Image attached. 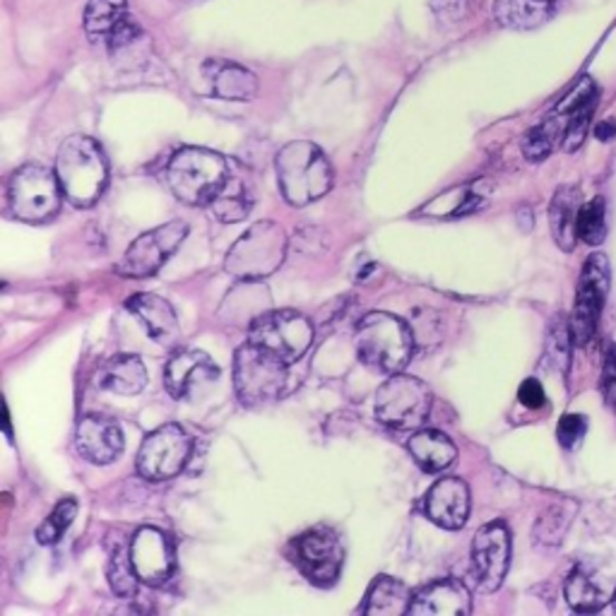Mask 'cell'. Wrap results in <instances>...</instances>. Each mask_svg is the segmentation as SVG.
I'll list each match as a JSON object with an SVG mask.
<instances>
[{"instance_id": "7", "label": "cell", "mask_w": 616, "mask_h": 616, "mask_svg": "<svg viewBox=\"0 0 616 616\" xmlns=\"http://www.w3.org/2000/svg\"><path fill=\"white\" fill-rule=\"evenodd\" d=\"M63 195L56 172L41 167V164H27L10 176L8 209L12 217L39 224L51 219L61 209Z\"/></svg>"}, {"instance_id": "6", "label": "cell", "mask_w": 616, "mask_h": 616, "mask_svg": "<svg viewBox=\"0 0 616 616\" xmlns=\"http://www.w3.org/2000/svg\"><path fill=\"white\" fill-rule=\"evenodd\" d=\"M290 383V364L280 362L258 344L246 342L234 356V385L236 395L246 408L275 402L284 395Z\"/></svg>"}, {"instance_id": "28", "label": "cell", "mask_w": 616, "mask_h": 616, "mask_svg": "<svg viewBox=\"0 0 616 616\" xmlns=\"http://www.w3.org/2000/svg\"><path fill=\"white\" fill-rule=\"evenodd\" d=\"M410 603H412V595L408 590V585L390 576H381L371 585L369 597L364 603V612L373 616H400V614H408Z\"/></svg>"}, {"instance_id": "39", "label": "cell", "mask_w": 616, "mask_h": 616, "mask_svg": "<svg viewBox=\"0 0 616 616\" xmlns=\"http://www.w3.org/2000/svg\"><path fill=\"white\" fill-rule=\"evenodd\" d=\"M518 398H520V402H522L528 410H539V408H542V404L547 402L542 385H539V381H535V379L522 381V385H520V390H518Z\"/></svg>"}, {"instance_id": "4", "label": "cell", "mask_w": 616, "mask_h": 616, "mask_svg": "<svg viewBox=\"0 0 616 616\" xmlns=\"http://www.w3.org/2000/svg\"><path fill=\"white\" fill-rule=\"evenodd\" d=\"M227 176L229 162L205 147L178 149L167 167V178L176 198L198 207H207Z\"/></svg>"}, {"instance_id": "13", "label": "cell", "mask_w": 616, "mask_h": 616, "mask_svg": "<svg viewBox=\"0 0 616 616\" xmlns=\"http://www.w3.org/2000/svg\"><path fill=\"white\" fill-rule=\"evenodd\" d=\"M290 559L302 570V576L313 585L327 588L340 578L344 564V549L335 530L313 528L292 539Z\"/></svg>"}, {"instance_id": "37", "label": "cell", "mask_w": 616, "mask_h": 616, "mask_svg": "<svg viewBox=\"0 0 616 616\" xmlns=\"http://www.w3.org/2000/svg\"><path fill=\"white\" fill-rule=\"evenodd\" d=\"M433 14L443 22H458L470 12L472 0H429Z\"/></svg>"}, {"instance_id": "21", "label": "cell", "mask_w": 616, "mask_h": 616, "mask_svg": "<svg viewBox=\"0 0 616 616\" xmlns=\"http://www.w3.org/2000/svg\"><path fill=\"white\" fill-rule=\"evenodd\" d=\"M126 309L138 319L145 330L162 348H174L182 330H178V319L167 299L157 294H135L126 302Z\"/></svg>"}, {"instance_id": "5", "label": "cell", "mask_w": 616, "mask_h": 616, "mask_svg": "<svg viewBox=\"0 0 616 616\" xmlns=\"http://www.w3.org/2000/svg\"><path fill=\"white\" fill-rule=\"evenodd\" d=\"M290 238L277 222H255L227 253L224 270L242 280H261L273 275L287 258Z\"/></svg>"}, {"instance_id": "30", "label": "cell", "mask_w": 616, "mask_h": 616, "mask_svg": "<svg viewBox=\"0 0 616 616\" xmlns=\"http://www.w3.org/2000/svg\"><path fill=\"white\" fill-rule=\"evenodd\" d=\"M564 593H566L570 609L583 612V614L599 612L609 603V593L605 588H599L597 580L580 568L574 570V574L566 578Z\"/></svg>"}, {"instance_id": "22", "label": "cell", "mask_w": 616, "mask_h": 616, "mask_svg": "<svg viewBox=\"0 0 616 616\" xmlns=\"http://www.w3.org/2000/svg\"><path fill=\"white\" fill-rule=\"evenodd\" d=\"M213 95L227 101H251L258 95V78L248 68L232 61H207L203 66Z\"/></svg>"}, {"instance_id": "20", "label": "cell", "mask_w": 616, "mask_h": 616, "mask_svg": "<svg viewBox=\"0 0 616 616\" xmlns=\"http://www.w3.org/2000/svg\"><path fill=\"white\" fill-rule=\"evenodd\" d=\"M75 446L85 460L109 465L124 453V431L114 419L85 417L78 424V433H75Z\"/></svg>"}, {"instance_id": "9", "label": "cell", "mask_w": 616, "mask_h": 616, "mask_svg": "<svg viewBox=\"0 0 616 616\" xmlns=\"http://www.w3.org/2000/svg\"><path fill=\"white\" fill-rule=\"evenodd\" d=\"M431 412V390L408 373H390L375 393V417L390 429H419Z\"/></svg>"}, {"instance_id": "2", "label": "cell", "mask_w": 616, "mask_h": 616, "mask_svg": "<svg viewBox=\"0 0 616 616\" xmlns=\"http://www.w3.org/2000/svg\"><path fill=\"white\" fill-rule=\"evenodd\" d=\"M277 182L282 198L294 207H304L333 188V167L321 147L313 143L296 140L284 145L275 159Z\"/></svg>"}, {"instance_id": "35", "label": "cell", "mask_w": 616, "mask_h": 616, "mask_svg": "<svg viewBox=\"0 0 616 616\" xmlns=\"http://www.w3.org/2000/svg\"><path fill=\"white\" fill-rule=\"evenodd\" d=\"M595 101L597 99L583 104V107H578L574 114H568V124H566V133H564V149H566V153H576V149L583 145L585 135H588Z\"/></svg>"}, {"instance_id": "16", "label": "cell", "mask_w": 616, "mask_h": 616, "mask_svg": "<svg viewBox=\"0 0 616 616\" xmlns=\"http://www.w3.org/2000/svg\"><path fill=\"white\" fill-rule=\"evenodd\" d=\"M130 559L135 574L147 585L167 583L176 570V554L172 539L157 528H140L130 542Z\"/></svg>"}, {"instance_id": "32", "label": "cell", "mask_w": 616, "mask_h": 616, "mask_svg": "<svg viewBox=\"0 0 616 616\" xmlns=\"http://www.w3.org/2000/svg\"><path fill=\"white\" fill-rule=\"evenodd\" d=\"M576 234L580 242L588 246H599L607 236V215H605V201L593 198L578 209L576 219Z\"/></svg>"}, {"instance_id": "11", "label": "cell", "mask_w": 616, "mask_h": 616, "mask_svg": "<svg viewBox=\"0 0 616 616\" xmlns=\"http://www.w3.org/2000/svg\"><path fill=\"white\" fill-rule=\"evenodd\" d=\"M193 441L184 427L164 424L147 436L138 453V475L147 482H167L182 475L190 460Z\"/></svg>"}, {"instance_id": "25", "label": "cell", "mask_w": 616, "mask_h": 616, "mask_svg": "<svg viewBox=\"0 0 616 616\" xmlns=\"http://www.w3.org/2000/svg\"><path fill=\"white\" fill-rule=\"evenodd\" d=\"M99 383L116 395H138L147 385V371L135 354H118L101 369Z\"/></svg>"}, {"instance_id": "1", "label": "cell", "mask_w": 616, "mask_h": 616, "mask_svg": "<svg viewBox=\"0 0 616 616\" xmlns=\"http://www.w3.org/2000/svg\"><path fill=\"white\" fill-rule=\"evenodd\" d=\"M56 176L75 207H92L109 182V162L97 140L70 135L58 149Z\"/></svg>"}, {"instance_id": "8", "label": "cell", "mask_w": 616, "mask_h": 616, "mask_svg": "<svg viewBox=\"0 0 616 616\" xmlns=\"http://www.w3.org/2000/svg\"><path fill=\"white\" fill-rule=\"evenodd\" d=\"M248 342L273 354L284 364H294L313 344V325L299 311H265L248 325Z\"/></svg>"}, {"instance_id": "34", "label": "cell", "mask_w": 616, "mask_h": 616, "mask_svg": "<svg viewBox=\"0 0 616 616\" xmlns=\"http://www.w3.org/2000/svg\"><path fill=\"white\" fill-rule=\"evenodd\" d=\"M570 514H574V510H570ZM568 516H564V503L559 506H551L547 508V514L537 520L535 525V537H537V542H542V545H559L561 542V537L568 528Z\"/></svg>"}, {"instance_id": "29", "label": "cell", "mask_w": 616, "mask_h": 616, "mask_svg": "<svg viewBox=\"0 0 616 616\" xmlns=\"http://www.w3.org/2000/svg\"><path fill=\"white\" fill-rule=\"evenodd\" d=\"M566 118L561 114L551 111L542 124L528 130V135L522 138V155L528 162H542L551 155V149L556 143L564 140L566 133Z\"/></svg>"}, {"instance_id": "33", "label": "cell", "mask_w": 616, "mask_h": 616, "mask_svg": "<svg viewBox=\"0 0 616 616\" xmlns=\"http://www.w3.org/2000/svg\"><path fill=\"white\" fill-rule=\"evenodd\" d=\"M78 518V501L75 499H63L58 503L49 518L41 522V528L37 530V542L39 545H56L61 542L66 530L72 525V520Z\"/></svg>"}, {"instance_id": "38", "label": "cell", "mask_w": 616, "mask_h": 616, "mask_svg": "<svg viewBox=\"0 0 616 616\" xmlns=\"http://www.w3.org/2000/svg\"><path fill=\"white\" fill-rule=\"evenodd\" d=\"M603 395L605 400L616 410V344L609 350L605 359V371H603Z\"/></svg>"}, {"instance_id": "36", "label": "cell", "mask_w": 616, "mask_h": 616, "mask_svg": "<svg viewBox=\"0 0 616 616\" xmlns=\"http://www.w3.org/2000/svg\"><path fill=\"white\" fill-rule=\"evenodd\" d=\"M585 431H588V419L583 414H566L556 427V439L564 448H576L583 441Z\"/></svg>"}, {"instance_id": "41", "label": "cell", "mask_w": 616, "mask_h": 616, "mask_svg": "<svg viewBox=\"0 0 616 616\" xmlns=\"http://www.w3.org/2000/svg\"><path fill=\"white\" fill-rule=\"evenodd\" d=\"M612 607H614V614H616V593H614V603H612Z\"/></svg>"}, {"instance_id": "31", "label": "cell", "mask_w": 616, "mask_h": 616, "mask_svg": "<svg viewBox=\"0 0 616 616\" xmlns=\"http://www.w3.org/2000/svg\"><path fill=\"white\" fill-rule=\"evenodd\" d=\"M107 576H109V583H111V590L118 597L130 599V597L138 595V580L140 578H138V574H135L130 549H126L121 542H116V547H111V551H109Z\"/></svg>"}, {"instance_id": "23", "label": "cell", "mask_w": 616, "mask_h": 616, "mask_svg": "<svg viewBox=\"0 0 616 616\" xmlns=\"http://www.w3.org/2000/svg\"><path fill=\"white\" fill-rule=\"evenodd\" d=\"M559 0H493V20L506 29L528 32L551 20Z\"/></svg>"}, {"instance_id": "3", "label": "cell", "mask_w": 616, "mask_h": 616, "mask_svg": "<svg viewBox=\"0 0 616 616\" xmlns=\"http://www.w3.org/2000/svg\"><path fill=\"white\" fill-rule=\"evenodd\" d=\"M412 327L393 313H366L356 325V352L362 362L381 373H400L414 352Z\"/></svg>"}, {"instance_id": "26", "label": "cell", "mask_w": 616, "mask_h": 616, "mask_svg": "<svg viewBox=\"0 0 616 616\" xmlns=\"http://www.w3.org/2000/svg\"><path fill=\"white\" fill-rule=\"evenodd\" d=\"M578 188L564 186L556 190L551 207H549V227L554 234V242L564 251H574L578 234H576V219H578Z\"/></svg>"}, {"instance_id": "15", "label": "cell", "mask_w": 616, "mask_h": 616, "mask_svg": "<svg viewBox=\"0 0 616 616\" xmlns=\"http://www.w3.org/2000/svg\"><path fill=\"white\" fill-rule=\"evenodd\" d=\"M85 32L95 47L124 49L140 35V27L128 20V0H89Z\"/></svg>"}, {"instance_id": "17", "label": "cell", "mask_w": 616, "mask_h": 616, "mask_svg": "<svg viewBox=\"0 0 616 616\" xmlns=\"http://www.w3.org/2000/svg\"><path fill=\"white\" fill-rule=\"evenodd\" d=\"M217 379L219 366L213 362V356L193 348L176 350L169 356L167 369H164V383H167L169 395L176 400L190 398L195 390L205 388Z\"/></svg>"}, {"instance_id": "18", "label": "cell", "mask_w": 616, "mask_h": 616, "mask_svg": "<svg viewBox=\"0 0 616 616\" xmlns=\"http://www.w3.org/2000/svg\"><path fill=\"white\" fill-rule=\"evenodd\" d=\"M424 514L431 522L443 530H460L465 528L470 516V489L458 477H446L436 482L427 499Z\"/></svg>"}, {"instance_id": "27", "label": "cell", "mask_w": 616, "mask_h": 616, "mask_svg": "<svg viewBox=\"0 0 616 616\" xmlns=\"http://www.w3.org/2000/svg\"><path fill=\"white\" fill-rule=\"evenodd\" d=\"M209 213H213L224 224H236L248 217L253 207V195L248 186L244 184L242 176L229 174L224 178L219 190L213 195V201L207 203Z\"/></svg>"}, {"instance_id": "40", "label": "cell", "mask_w": 616, "mask_h": 616, "mask_svg": "<svg viewBox=\"0 0 616 616\" xmlns=\"http://www.w3.org/2000/svg\"><path fill=\"white\" fill-rule=\"evenodd\" d=\"M595 135H597V140H603V143L612 140L616 135V124L614 121H599L597 128H595Z\"/></svg>"}, {"instance_id": "14", "label": "cell", "mask_w": 616, "mask_h": 616, "mask_svg": "<svg viewBox=\"0 0 616 616\" xmlns=\"http://www.w3.org/2000/svg\"><path fill=\"white\" fill-rule=\"evenodd\" d=\"M510 564V532L506 522L493 520L475 535L472 566L479 590L493 593L501 588Z\"/></svg>"}, {"instance_id": "12", "label": "cell", "mask_w": 616, "mask_h": 616, "mask_svg": "<svg viewBox=\"0 0 616 616\" xmlns=\"http://www.w3.org/2000/svg\"><path fill=\"white\" fill-rule=\"evenodd\" d=\"M186 236H188V224L182 219H174L162 224V227L153 232H145L128 246L124 258L116 265V273L133 280L153 277L155 273H159V267L178 251V246L184 244Z\"/></svg>"}, {"instance_id": "10", "label": "cell", "mask_w": 616, "mask_h": 616, "mask_svg": "<svg viewBox=\"0 0 616 616\" xmlns=\"http://www.w3.org/2000/svg\"><path fill=\"white\" fill-rule=\"evenodd\" d=\"M609 292V261L603 253H593L583 265V275L578 282L576 306L570 315V340L576 348H588L595 338V330L603 315V306Z\"/></svg>"}, {"instance_id": "19", "label": "cell", "mask_w": 616, "mask_h": 616, "mask_svg": "<svg viewBox=\"0 0 616 616\" xmlns=\"http://www.w3.org/2000/svg\"><path fill=\"white\" fill-rule=\"evenodd\" d=\"M472 597L468 585L456 578L433 580L412 595L408 614L414 616H468Z\"/></svg>"}, {"instance_id": "24", "label": "cell", "mask_w": 616, "mask_h": 616, "mask_svg": "<svg viewBox=\"0 0 616 616\" xmlns=\"http://www.w3.org/2000/svg\"><path fill=\"white\" fill-rule=\"evenodd\" d=\"M408 448L419 468H422L424 472H431V475L443 472L458 458L456 443L450 441L443 431H436V429L417 431L410 439Z\"/></svg>"}]
</instances>
